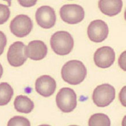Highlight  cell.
I'll return each instance as SVG.
<instances>
[{"instance_id": "obj_8", "label": "cell", "mask_w": 126, "mask_h": 126, "mask_svg": "<svg viewBox=\"0 0 126 126\" xmlns=\"http://www.w3.org/2000/svg\"><path fill=\"white\" fill-rule=\"evenodd\" d=\"M87 33L91 41L95 43H100L108 37L109 33L108 25L101 20H94L88 26Z\"/></svg>"}, {"instance_id": "obj_14", "label": "cell", "mask_w": 126, "mask_h": 126, "mask_svg": "<svg viewBox=\"0 0 126 126\" xmlns=\"http://www.w3.org/2000/svg\"><path fill=\"white\" fill-rule=\"evenodd\" d=\"M15 108L20 113H29L34 108L33 102L26 96L20 95L17 96L14 101Z\"/></svg>"}, {"instance_id": "obj_6", "label": "cell", "mask_w": 126, "mask_h": 126, "mask_svg": "<svg viewBox=\"0 0 126 126\" xmlns=\"http://www.w3.org/2000/svg\"><path fill=\"white\" fill-rule=\"evenodd\" d=\"M33 28V23L30 17L19 15L12 20L10 30L12 33L18 37H23L30 34Z\"/></svg>"}, {"instance_id": "obj_15", "label": "cell", "mask_w": 126, "mask_h": 126, "mask_svg": "<svg viewBox=\"0 0 126 126\" xmlns=\"http://www.w3.org/2000/svg\"><path fill=\"white\" fill-rule=\"evenodd\" d=\"M14 94L12 86L7 82L0 83V106L7 105Z\"/></svg>"}, {"instance_id": "obj_19", "label": "cell", "mask_w": 126, "mask_h": 126, "mask_svg": "<svg viewBox=\"0 0 126 126\" xmlns=\"http://www.w3.org/2000/svg\"><path fill=\"white\" fill-rule=\"evenodd\" d=\"M7 43V39L4 32L0 31V55L4 52L5 47Z\"/></svg>"}, {"instance_id": "obj_1", "label": "cell", "mask_w": 126, "mask_h": 126, "mask_svg": "<svg viewBox=\"0 0 126 126\" xmlns=\"http://www.w3.org/2000/svg\"><path fill=\"white\" fill-rule=\"evenodd\" d=\"M87 70L81 61L71 60L63 66L61 76L64 82L73 85L79 84L85 78Z\"/></svg>"}, {"instance_id": "obj_9", "label": "cell", "mask_w": 126, "mask_h": 126, "mask_svg": "<svg viewBox=\"0 0 126 126\" xmlns=\"http://www.w3.org/2000/svg\"><path fill=\"white\" fill-rule=\"evenodd\" d=\"M94 63L97 67L107 69L111 66L115 61V52L109 46H104L96 51L93 57Z\"/></svg>"}, {"instance_id": "obj_11", "label": "cell", "mask_w": 126, "mask_h": 126, "mask_svg": "<svg viewBox=\"0 0 126 126\" xmlns=\"http://www.w3.org/2000/svg\"><path fill=\"white\" fill-rule=\"evenodd\" d=\"M57 84L55 80L50 76L44 75L39 77L35 82V89L41 96L48 97L55 92Z\"/></svg>"}, {"instance_id": "obj_12", "label": "cell", "mask_w": 126, "mask_h": 126, "mask_svg": "<svg viewBox=\"0 0 126 126\" xmlns=\"http://www.w3.org/2000/svg\"><path fill=\"white\" fill-rule=\"evenodd\" d=\"M48 49L47 46L42 40H33L26 47L25 53L28 58L33 61H40L47 55Z\"/></svg>"}, {"instance_id": "obj_16", "label": "cell", "mask_w": 126, "mask_h": 126, "mask_svg": "<svg viewBox=\"0 0 126 126\" xmlns=\"http://www.w3.org/2000/svg\"><path fill=\"white\" fill-rule=\"evenodd\" d=\"M89 126H110V120L108 116L104 113H96L90 117Z\"/></svg>"}, {"instance_id": "obj_13", "label": "cell", "mask_w": 126, "mask_h": 126, "mask_svg": "<svg viewBox=\"0 0 126 126\" xmlns=\"http://www.w3.org/2000/svg\"><path fill=\"white\" fill-rule=\"evenodd\" d=\"M98 8L103 14L112 17L118 15L122 11V0H100L98 3Z\"/></svg>"}, {"instance_id": "obj_21", "label": "cell", "mask_w": 126, "mask_h": 126, "mask_svg": "<svg viewBox=\"0 0 126 126\" xmlns=\"http://www.w3.org/2000/svg\"><path fill=\"white\" fill-rule=\"evenodd\" d=\"M3 71H4V70H3V67L1 64L0 63V78H1L2 74H3Z\"/></svg>"}, {"instance_id": "obj_20", "label": "cell", "mask_w": 126, "mask_h": 126, "mask_svg": "<svg viewBox=\"0 0 126 126\" xmlns=\"http://www.w3.org/2000/svg\"><path fill=\"white\" fill-rule=\"evenodd\" d=\"M18 2L24 7H30L35 5L37 1H18Z\"/></svg>"}, {"instance_id": "obj_7", "label": "cell", "mask_w": 126, "mask_h": 126, "mask_svg": "<svg viewBox=\"0 0 126 126\" xmlns=\"http://www.w3.org/2000/svg\"><path fill=\"white\" fill-rule=\"evenodd\" d=\"M26 46L21 42H16L9 47L7 53L9 63L13 67H19L23 65L27 59L25 53Z\"/></svg>"}, {"instance_id": "obj_18", "label": "cell", "mask_w": 126, "mask_h": 126, "mask_svg": "<svg viewBox=\"0 0 126 126\" xmlns=\"http://www.w3.org/2000/svg\"><path fill=\"white\" fill-rule=\"evenodd\" d=\"M11 11L8 6L0 4V25L4 24L9 19Z\"/></svg>"}, {"instance_id": "obj_2", "label": "cell", "mask_w": 126, "mask_h": 126, "mask_svg": "<svg viewBox=\"0 0 126 126\" xmlns=\"http://www.w3.org/2000/svg\"><path fill=\"white\" fill-rule=\"evenodd\" d=\"M50 45L56 54L62 56L67 55L74 47V39L69 32L57 31L51 37Z\"/></svg>"}, {"instance_id": "obj_4", "label": "cell", "mask_w": 126, "mask_h": 126, "mask_svg": "<svg viewBox=\"0 0 126 126\" xmlns=\"http://www.w3.org/2000/svg\"><path fill=\"white\" fill-rule=\"evenodd\" d=\"M115 89L108 83H104L95 88L92 95L94 103L98 107L108 106L115 98Z\"/></svg>"}, {"instance_id": "obj_5", "label": "cell", "mask_w": 126, "mask_h": 126, "mask_svg": "<svg viewBox=\"0 0 126 126\" xmlns=\"http://www.w3.org/2000/svg\"><path fill=\"white\" fill-rule=\"evenodd\" d=\"M60 16L65 23L69 24H76L83 20L85 11L79 5L66 4L60 9Z\"/></svg>"}, {"instance_id": "obj_17", "label": "cell", "mask_w": 126, "mask_h": 126, "mask_svg": "<svg viewBox=\"0 0 126 126\" xmlns=\"http://www.w3.org/2000/svg\"><path fill=\"white\" fill-rule=\"evenodd\" d=\"M8 126H30L31 123L26 117L16 116L10 119L8 123Z\"/></svg>"}, {"instance_id": "obj_3", "label": "cell", "mask_w": 126, "mask_h": 126, "mask_svg": "<svg viewBox=\"0 0 126 126\" xmlns=\"http://www.w3.org/2000/svg\"><path fill=\"white\" fill-rule=\"evenodd\" d=\"M56 103L59 110L63 112H72L77 105L76 93L71 88H63L57 93Z\"/></svg>"}, {"instance_id": "obj_10", "label": "cell", "mask_w": 126, "mask_h": 126, "mask_svg": "<svg viewBox=\"0 0 126 126\" xmlns=\"http://www.w3.org/2000/svg\"><path fill=\"white\" fill-rule=\"evenodd\" d=\"M35 17L37 24L43 28L50 29L55 24V11L49 6L45 5L39 8L36 12Z\"/></svg>"}]
</instances>
